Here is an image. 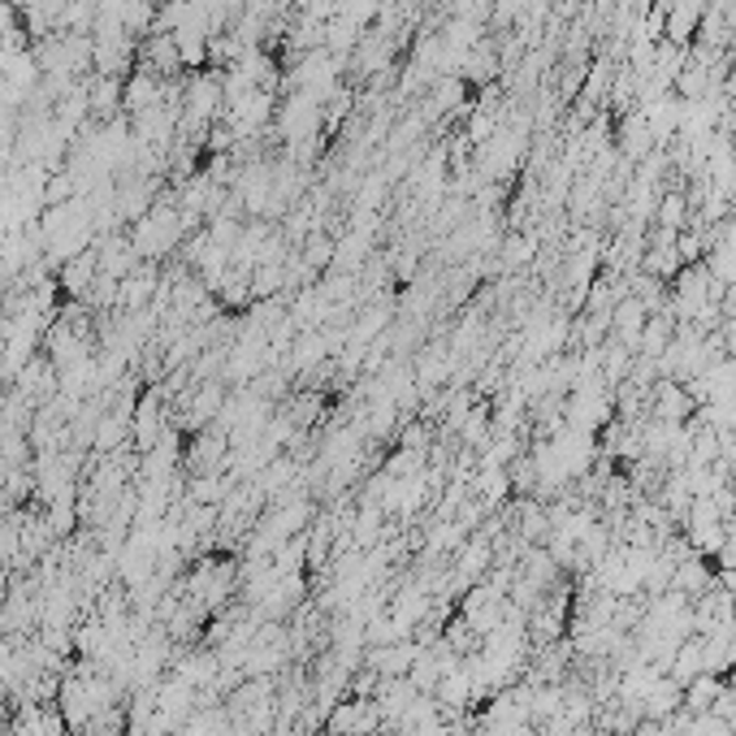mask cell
Here are the masks:
<instances>
[{
	"label": "cell",
	"instance_id": "cell-1",
	"mask_svg": "<svg viewBox=\"0 0 736 736\" xmlns=\"http://www.w3.org/2000/svg\"><path fill=\"white\" fill-rule=\"evenodd\" d=\"M724 680L715 672H702V675H693L689 684H684V711L689 715H711L715 706H719V697H724Z\"/></svg>",
	"mask_w": 736,
	"mask_h": 736
},
{
	"label": "cell",
	"instance_id": "cell-2",
	"mask_svg": "<svg viewBox=\"0 0 736 736\" xmlns=\"http://www.w3.org/2000/svg\"><path fill=\"white\" fill-rule=\"evenodd\" d=\"M684 213H689L684 195H680V191H668V195H663V208H659V230H680V226H684Z\"/></svg>",
	"mask_w": 736,
	"mask_h": 736
}]
</instances>
